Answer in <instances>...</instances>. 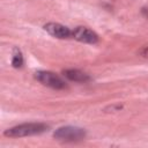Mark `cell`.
<instances>
[{
	"instance_id": "3957f363",
	"label": "cell",
	"mask_w": 148,
	"mask_h": 148,
	"mask_svg": "<svg viewBox=\"0 0 148 148\" xmlns=\"http://www.w3.org/2000/svg\"><path fill=\"white\" fill-rule=\"evenodd\" d=\"M35 77L37 81H39L42 84L50 87L52 89H64L66 88L65 81L53 72L49 71H38L35 73Z\"/></svg>"
},
{
	"instance_id": "5b68a950",
	"label": "cell",
	"mask_w": 148,
	"mask_h": 148,
	"mask_svg": "<svg viewBox=\"0 0 148 148\" xmlns=\"http://www.w3.org/2000/svg\"><path fill=\"white\" fill-rule=\"evenodd\" d=\"M44 29L47 34H50L51 36L59 38V39H65V38L72 37V31L69 30V28H67L66 25H62L60 23H56V22L46 23L44 25Z\"/></svg>"
},
{
	"instance_id": "6da1fadb",
	"label": "cell",
	"mask_w": 148,
	"mask_h": 148,
	"mask_svg": "<svg viewBox=\"0 0 148 148\" xmlns=\"http://www.w3.org/2000/svg\"><path fill=\"white\" fill-rule=\"evenodd\" d=\"M47 128L49 126L43 123H27V124H21L12 128H8L5 131L3 134L8 138H23V136L40 134L47 131Z\"/></svg>"
},
{
	"instance_id": "ba28073f",
	"label": "cell",
	"mask_w": 148,
	"mask_h": 148,
	"mask_svg": "<svg viewBox=\"0 0 148 148\" xmlns=\"http://www.w3.org/2000/svg\"><path fill=\"white\" fill-rule=\"evenodd\" d=\"M140 54H141L142 57H145V58H148V45L143 46V47L140 50Z\"/></svg>"
},
{
	"instance_id": "277c9868",
	"label": "cell",
	"mask_w": 148,
	"mask_h": 148,
	"mask_svg": "<svg viewBox=\"0 0 148 148\" xmlns=\"http://www.w3.org/2000/svg\"><path fill=\"white\" fill-rule=\"evenodd\" d=\"M72 37L81 43L86 44H96L98 42V36L95 31L86 27H76L72 30Z\"/></svg>"
},
{
	"instance_id": "52a82bcc",
	"label": "cell",
	"mask_w": 148,
	"mask_h": 148,
	"mask_svg": "<svg viewBox=\"0 0 148 148\" xmlns=\"http://www.w3.org/2000/svg\"><path fill=\"white\" fill-rule=\"evenodd\" d=\"M12 65L15 68H21L23 65V56L18 47H14L13 57H12Z\"/></svg>"
},
{
	"instance_id": "8992f818",
	"label": "cell",
	"mask_w": 148,
	"mask_h": 148,
	"mask_svg": "<svg viewBox=\"0 0 148 148\" xmlns=\"http://www.w3.org/2000/svg\"><path fill=\"white\" fill-rule=\"evenodd\" d=\"M64 75L71 80V81H75V82H87L89 81V75L79 71V69H66L64 71Z\"/></svg>"
},
{
	"instance_id": "7a4b0ae2",
	"label": "cell",
	"mask_w": 148,
	"mask_h": 148,
	"mask_svg": "<svg viewBox=\"0 0 148 148\" xmlns=\"http://www.w3.org/2000/svg\"><path fill=\"white\" fill-rule=\"evenodd\" d=\"M53 138L62 142H76L86 138V131L76 126H64L53 133Z\"/></svg>"
}]
</instances>
